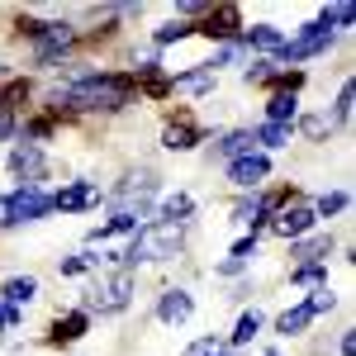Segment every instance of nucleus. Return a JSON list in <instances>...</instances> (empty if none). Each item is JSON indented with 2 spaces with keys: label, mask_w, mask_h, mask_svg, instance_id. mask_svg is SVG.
<instances>
[{
  "label": "nucleus",
  "mask_w": 356,
  "mask_h": 356,
  "mask_svg": "<svg viewBox=\"0 0 356 356\" xmlns=\"http://www.w3.org/2000/svg\"><path fill=\"white\" fill-rule=\"evenodd\" d=\"M181 238H186V223H166V219L143 223L134 233V243L119 252V271H134L138 261H166V257H176Z\"/></svg>",
  "instance_id": "obj_1"
},
{
  "label": "nucleus",
  "mask_w": 356,
  "mask_h": 356,
  "mask_svg": "<svg viewBox=\"0 0 356 356\" xmlns=\"http://www.w3.org/2000/svg\"><path fill=\"white\" fill-rule=\"evenodd\" d=\"M129 95H134V86L124 81V76H110V72H86L81 81H72L67 86V105H76V110H124L129 105Z\"/></svg>",
  "instance_id": "obj_2"
},
{
  "label": "nucleus",
  "mask_w": 356,
  "mask_h": 356,
  "mask_svg": "<svg viewBox=\"0 0 356 356\" xmlns=\"http://www.w3.org/2000/svg\"><path fill=\"white\" fill-rule=\"evenodd\" d=\"M53 214V195L43 186H19L15 195H0V228H15V223H33Z\"/></svg>",
  "instance_id": "obj_3"
},
{
  "label": "nucleus",
  "mask_w": 356,
  "mask_h": 356,
  "mask_svg": "<svg viewBox=\"0 0 356 356\" xmlns=\"http://www.w3.org/2000/svg\"><path fill=\"white\" fill-rule=\"evenodd\" d=\"M152 195H157V176H152V171H138V176L124 181V186H114L110 204H114V214L143 219V214H147V204H152Z\"/></svg>",
  "instance_id": "obj_4"
},
{
  "label": "nucleus",
  "mask_w": 356,
  "mask_h": 356,
  "mask_svg": "<svg viewBox=\"0 0 356 356\" xmlns=\"http://www.w3.org/2000/svg\"><path fill=\"white\" fill-rule=\"evenodd\" d=\"M129 295H134V271H114V275H105V280L90 285V300H86L81 314H90V309L119 314V309H129Z\"/></svg>",
  "instance_id": "obj_5"
},
{
  "label": "nucleus",
  "mask_w": 356,
  "mask_h": 356,
  "mask_svg": "<svg viewBox=\"0 0 356 356\" xmlns=\"http://www.w3.org/2000/svg\"><path fill=\"white\" fill-rule=\"evenodd\" d=\"M328 43H332V29H323L318 19H314V24H304V29H300V38H285V48L275 53V67H280V62L290 67V62H304V57L328 53Z\"/></svg>",
  "instance_id": "obj_6"
},
{
  "label": "nucleus",
  "mask_w": 356,
  "mask_h": 356,
  "mask_svg": "<svg viewBox=\"0 0 356 356\" xmlns=\"http://www.w3.org/2000/svg\"><path fill=\"white\" fill-rule=\"evenodd\" d=\"M10 171H15L24 186H43V176H48L43 147H38V143H15V147H10Z\"/></svg>",
  "instance_id": "obj_7"
},
{
  "label": "nucleus",
  "mask_w": 356,
  "mask_h": 356,
  "mask_svg": "<svg viewBox=\"0 0 356 356\" xmlns=\"http://www.w3.org/2000/svg\"><path fill=\"white\" fill-rule=\"evenodd\" d=\"M318 223V214H314V204H285V209H275L271 219V233L275 238H290V243H300L304 233Z\"/></svg>",
  "instance_id": "obj_8"
},
{
  "label": "nucleus",
  "mask_w": 356,
  "mask_h": 356,
  "mask_svg": "<svg viewBox=\"0 0 356 356\" xmlns=\"http://www.w3.org/2000/svg\"><path fill=\"white\" fill-rule=\"evenodd\" d=\"M266 176H271L266 152H247V157H238V162H228V181H233L238 191H261Z\"/></svg>",
  "instance_id": "obj_9"
},
{
  "label": "nucleus",
  "mask_w": 356,
  "mask_h": 356,
  "mask_svg": "<svg viewBox=\"0 0 356 356\" xmlns=\"http://www.w3.org/2000/svg\"><path fill=\"white\" fill-rule=\"evenodd\" d=\"M95 200H100V186H90V181H72V186H62V191L53 195V209H62V214H76V209L95 204Z\"/></svg>",
  "instance_id": "obj_10"
},
{
  "label": "nucleus",
  "mask_w": 356,
  "mask_h": 356,
  "mask_svg": "<svg viewBox=\"0 0 356 356\" xmlns=\"http://www.w3.org/2000/svg\"><path fill=\"white\" fill-rule=\"evenodd\" d=\"M195 314V300L186 290H162V300H157V318L162 323H186Z\"/></svg>",
  "instance_id": "obj_11"
},
{
  "label": "nucleus",
  "mask_w": 356,
  "mask_h": 356,
  "mask_svg": "<svg viewBox=\"0 0 356 356\" xmlns=\"http://www.w3.org/2000/svg\"><path fill=\"white\" fill-rule=\"evenodd\" d=\"M243 43L257 48V53H280L285 48V33L275 24H252V29H243Z\"/></svg>",
  "instance_id": "obj_12"
},
{
  "label": "nucleus",
  "mask_w": 356,
  "mask_h": 356,
  "mask_svg": "<svg viewBox=\"0 0 356 356\" xmlns=\"http://www.w3.org/2000/svg\"><path fill=\"white\" fill-rule=\"evenodd\" d=\"M295 114H300L295 90H275L271 100H266V124H295Z\"/></svg>",
  "instance_id": "obj_13"
},
{
  "label": "nucleus",
  "mask_w": 356,
  "mask_h": 356,
  "mask_svg": "<svg viewBox=\"0 0 356 356\" xmlns=\"http://www.w3.org/2000/svg\"><path fill=\"white\" fill-rule=\"evenodd\" d=\"M0 295H5L10 309H19V304H29L33 295H38V280H33V275H15V280H5V290H0Z\"/></svg>",
  "instance_id": "obj_14"
},
{
  "label": "nucleus",
  "mask_w": 356,
  "mask_h": 356,
  "mask_svg": "<svg viewBox=\"0 0 356 356\" xmlns=\"http://www.w3.org/2000/svg\"><path fill=\"white\" fill-rule=\"evenodd\" d=\"M271 209H275V200H266V195H257V200H247V204H238V209H233V219H238V223H252V228H261Z\"/></svg>",
  "instance_id": "obj_15"
},
{
  "label": "nucleus",
  "mask_w": 356,
  "mask_h": 356,
  "mask_svg": "<svg viewBox=\"0 0 356 356\" xmlns=\"http://www.w3.org/2000/svg\"><path fill=\"white\" fill-rule=\"evenodd\" d=\"M309 323H314V314H309L304 304H295V309H285V314L275 318V332H285V337H300Z\"/></svg>",
  "instance_id": "obj_16"
},
{
  "label": "nucleus",
  "mask_w": 356,
  "mask_h": 356,
  "mask_svg": "<svg viewBox=\"0 0 356 356\" xmlns=\"http://www.w3.org/2000/svg\"><path fill=\"white\" fill-rule=\"evenodd\" d=\"M328 252H332V238H304V243H295V257L304 266H323Z\"/></svg>",
  "instance_id": "obj_17"
},
{
  "label": "nucleus",
  "mask_w": 356,
  "mask_h": 356,
  "mask_svg": "<svg viewBox=\"0 0 356 356\" xmlns=\"http://www.w3.org/2000/svg\"><path fill=\"white\" fill-rule=\"evenodd\" d=\"M191 214H195V200H191V195L176 191V195H166V200H162V219L166 223H186Z\"/></svg>",
  "instance_id": "obj_18"
},
{
  "label": "nucleus",
  "mask_w": 356,
  "mask_h": 356,
  "mask_svg": "<svg viewBox=\"0 0 356 356\" xmlns=\"http://www.w3.org/2000/svg\"><path fill=\"white\" fill-rule=\"evenodd\" d=\"M86 328H90V314H81V309H76V314H67V318H62V323H57V342H76V337H86Z\"/></svg>",
  "instance_id": "obj_19"
},
{
  "label": "nucleus",
  "mask_w": 356,
  "mask_h": 356,
  "mask_svg": "<svg viewBox=\"0 0 356 356\" xmlns=\"http://www.w3.org/2000/svg\"><path fill=\"white\" fill-rule=\"evenodd\" d=\"M214 86V72L209 67H200V72H186V76H176L171 90H186V95H200V90H209Z\"/></svg>",
  "instance_id": "obj_20"
},
{
  "label": "nucleus",
  "mask_w": 356,
  "mask_h": 356,
  "mask_svg": "<svg viewBox=\"0 0 356 356\" xmlns=\"http://www.w3.org/2000/svg\"><path fill=\"white\" fill-rule=\"evenodd\" d=\"M252 143H261V147H285V143H290V124H261V129L252 134Z\"/></svg>",
  "instance_id": "obj_21"
},
{
  "label": "nucleus",
  "mask_w": 356,
  "mask_h": 356,
  "mask_svg": "<svg viewBox=\"0 0 356 356\" xmlns=\"http://www.w3.org/2000/svg\"><path fill=\"white\" fill-rule=\"evenodd\" d=\"M257 332H261V314H257V309H247L243 318H238V328H233V347H247Z\"/></svg>",
  "instance_id": "obj_22"
},
{
  "label": "nucleus",
  "mask_w": 356,
  "mask_h": 356,
  "mask_svg": "<svg viewBox=\"0 0 356 356\" xmlns=\"http://www.w3.org/2000/svg\"><path fill=\"white\" fill-rule=\"evenodd\" d=\"M195 138H200L195 129H186V124H171V129L162 134V143L171 147V152H191V147H195Z\"/></svg>",
  "instance_id": "obj_23"
},
{
  "label": "nucleus",
  "mask_w": 356,
  "mask_h": 356,
  "mask_svg": "<svg viewBox=\"0 0 356 356\" xmlns=\"http://www.w3.org/2000/svg\"><path fill=\"white\" fill-rule=\"evenodd\" d=\"M219 152L228 157V162H238V157H247V152H252V134H228V138L219 143Z\"/></svg>",
  "instance_id": "obj_24"
},
{
  "label": "nucleus",
  "mask_w": 356,
  "mask_h": 356,
  "mask_svg": "<svg viewBox=\"0 0 356 356\" xmlns=\"http://www.w3.org/2000/svg\"><path fill=\"white\" fill-rule=\"evenodd\" d=\"M352 100H356V90H352V81H342V90H337V105H332V124H347L352 119Z\"/></svg>",
  "instance_id": "obj_25"
},
{
  "label": "nucleus",
  "mask_w": 356,
  "mask_h": 356,
  "mask_svg": "<svg viewBox=\"0 0 356 356\" xmlns=\"http://www.w3.org/2000/svg\"><path fill=\"white\" fill-rule=\"evenodd\" d=\"M304 309H309V314L318 318V314H328V309H337V295H332L328 285H318V290H314V300H304Z\"/></svg>",
  "instance_id": "obj_26"
},
{
  "label": "nucleus",
  "mask_w": 356,
  "mask_h": 356,
  "mask_svg": "<svg viewBox=\"0 0 356 356\" xmlns=\"http://www.w3.org/2000/svg\"><path fill=\"white\" fill-rule=\"evenodd\" d=\"M186 33H195V29L186 24V19H171V24H162V29H157V48H166V43H181Z\"/></svg>",
  "instance_id": "obj_27"
},
{
  "label": "nucleus",
  "mask_w": 356,
  "mask_h": 356,
  "mask_svg": "<svg viewBox=\"0 0 356 356\" xmlns=\"http://www.w3.org/2000/svg\"><path fill=\"white\" fill-rule=\"evenodd\" d=\"M342 209H347V191H332V195H323V200L314 204V214H318V219H328V214H342Z\"/></svg>",
  "instance_id": "obj_28"
},
{
  "label": "nucleus",
  "mask_w": 356,
  "mask_h": 356,
  "mask_svg": "<svg viewBox=\"0 0 356 356\" xmlns=\"http://www.w3.org/2000/svg\"><path fill=\"white\" fill-rule=\"evenodd\" d=\"M275 72H280V67H275V62H271V57H266V62H252V67H247V72H243V76H247V81H271V76H275Z\"/></svg>",
  "instance_id": "obj_29"
},
{
  "label": "nucleus",
  "mask_w": 356,
  "mask_h": 356,
  "mask_svg": "<svg viewBox=\"0 0 356 356\" xmlns=\"http://www.w3.org/2000/svg\"><path fill=\"white\" fill-rule=\"evenodd\" d=\"M300 129H304V134H309V138H323V134H328V129H332V119H328V114H309V119H304Z\"/></svg>",
  "instance_id": "obj_30"
},
{
  "label": "nucleus",
  "mask_w": 356,
  "mask_h": 356,
  "mask_svg": "<svg viewBox=\"0 0 356 356\" xmlns=\"http://www.w3.org/2000/svg\"><path fill=\"white\" fill-rule=\"evenodd\" d=\"M323 266H300V271H295V285H318V280H323Z\"/></svg>",
  "instance_id": "obj_31"
},
{
  "label": "nucleus",
  "mask_w": 356,
  "mask_h": 356,
  "mask_svg": "<svg viewBox=\"0 0 356 356\" xmlns=\"http://www.w3.org/2000/svg\"><path fill=\"white\" fill-rule=\"evenodd\" d=\"M186 356H219V342L214 337H200L195 347H186Z\"/></svg>",
  "instance_id": "obj_32"
},
{
  "label": "nucleus",
  "mask_w": 356,
  "mask_h": 356,
  "mask_svg": "<svg viewBox=\"0 0 356 356\" xmlns=\"http://www.w3.org/2000/svg\"><path fill=\"white\" fill-rule=\"evenodd\" d=\"M15 134V114H10V105H0V143Z\"/></svg>",
  "instance_id": "obj_33"
},
{
  "label": "nucleus",
  "mask_w": 356,
  "mask_h": 356,
  "mask_svg": "<svg viewBox=\"0 0 356 356\" xmlns=\"http://www.w3.org/2000/svg\"><path fill=\"white\" fill-rule=\"evenodd\" d=\"M19 323V309H10V304H0V328H15Z\"/></svg>",
  "instance_id": "obj_34"
},
{
  "label": "nucleus",
  "mask_w": 356,
  "mask_h": 356,
  "mask_svg": "<svg viewBox=\"0 0 356 356\" xmlns=\"http://www.w3.org/2000/svg\"><path fill=\"white\" fill-rule=\"evenodd\" d=\"M342 356H356V337L352 332H342Z\"/></svg>",
  "instance_id": "obj_35"
}]
</instances>
